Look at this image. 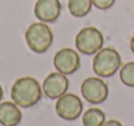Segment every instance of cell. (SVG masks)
Returning a JSON list of instances; mask_svg holds the SVG:
<instances>
[{"mask_svg": "<svg viewBox=\"0 0 134 126\" xmlns=\"http://www.w3.org/2000/svg\"><path fill=\"white\" fill-rule=\"evenodd\" d=\"M42 86L33 77L18 78L10 90L12 101L21 108H30L42 99Z\"/></svg>", "mask_w": 134, "mask_h": 126, "instance_id": "1", "label": "cell"}, {"mask_svg": "<svg viewBox=\"0 0 134 126\" xmlns=\"http://www.w3.org/2000/svg\"><path fill=\"white\" fill-rule=\"evenodd\" d=\"M91 1H92V5L95 8H98L100 10H107L111 7H113L116 0H91Z\"/></svg>", "mask_w": 134, "mask_h": 126, "instance_id": "14", "label": "cell"}, {"mask_svg": "<svg viewBox=\"0 0 134 126\" xmlns=\"http://www.w3.org/2000/svg\"><path fill=\"white\" fill-rule=\"evenodd\" d=\"M53 65L64 76L73 74L80 68V55L72 48H63L55 53Z\"/></svg>", "mask_w": 134, "mask_h": 126, "instance_id": "7", "label": "cell"}, {"mask_svg": "<svg viewBox=\"0 0 134 126\" xmlns=\"http://www.w3.org/2000/svg\"><path fill=\"white\" fill-rule=\"evenodd\" d=\"M130 49H132V52H133V55H134V34H133V37H132V39H130Z\"/></svg>", "mask_w": 134, "mask_h": 126, "instance_id": "16", "label": "cell"}, {"mask_svg": "<svg viewBox=\"0 0 134 126\" xmlns=\"http://www.w3.org/2000/svg\"><path fill=\"white\" fill-rule=\"evenodd\" d=\"M25 39L29 48L35 53H46L53 43V33L44 22L31 24L26 33Z\"/></svg>", "mask_w": 134, "mask_h": 126, "instance_id": "3", "label": "cell"}, {"mask_svg": "<svg viewBox=\"0 0 134 126\" xmlns=\"http://www.w3.org/2000/svg\"><path fill=\"white\" fill-rule=\"evenodd\" d=\"M3 96H4V92H3V88H1V86H0V101H1Z\"/></svg>", "mask_w": 134, "mask_h": 126, "instance_id": "17", "label": "cell"}, {"mask_svg": "<svg viewBox=\"0 0 134 126\" xmlns=\"http://www.w3.org/2000/svg\"><path fill=\"white\" fill-rule=\"evenodd\" d=\"M61 13L59 0H38L34 5V14L41 22H56Z\"/></svg>", "mask_w": 134, "mask_h": 126, "instance_id": "9", "label": "cell"}, {"mask_svg": "<svg viewBox=\"0 0 134 126\" xmlns=\"http://www.w3.org/2000/svg\"><path fill=\"white\" fill-rule=\"evenodd\" d=\"M102 126H122V124L117 120H109V121H105Z\"/></svg>", "mask_w": 134, "mask_h": 126, "instance_id": "15", "label": "cell"}, {"mask_svg": "<svg viewBox=\"0 0 134 126\" xmlns=\"http://www.w3.org/2000/svg\"><path fill=\"white\" fill-rule=\"evenodd\" d=\"M56 113L65 121H74L82 114V101L74 94H64L56 101Z\"/></svg>", "mask_w": 134, "mask_h": 126, "instance_id": "5", "label": "cell"}, {"mask_svg": "<svg viewBox=\"0 0 134 126\" xmlns=\"http://www.w3.org/2000/svg\"><path fill=\"white\" fill-rule=\"evenodd\" d=\"M22 120L20 107L13 101L0 103V125L17 126Z\"/></svg>", "mask_w": 134, "mask_h": 126, "instance_id": "10", "label": "cell"}, {"mask_svg": "<svg viewBox=\"0 0 134 126\" xmlns=\"http://www.w3.org/2000/svg\"><path fill=\"white\" fill-rule=\"evenodd\" d=\"M120 68L121 56L115 48L105 47L102 48L98 53H95L92 60V70L96 76L102 78H108L116 74V72Z\"/></svg>", "mask_w": 134, "mask_h": 126, "instance_id": "2", "label": "cell"}, {"mask_svg": "<svg viewBox=\"0 0 134 126\" xmlns=\"http://www.w3.org/2000/svg\"><path fill=\"white\" fill-rule=\"evenodd\" d=\"M105 122V114L99 108H90L82 114L83 126H102Z\"/></svg>", "mask_w": 134, "mask_h": 126, "instance_id": "11", "label": "cell"}, {"mask_svg": "<svg viewBox=\"0 0 134 126\" xmlns=\"http://www.w3.org/2000/svg\"><path fill=\"white\" fill-rule=\"evenodd\" d=\"M120 79L125 86L134 87V61L124 64L121 66V69H120Z\"/></svg>", "mask_w": 134, "mask_h": 126, "instance_id": "13", "label": "cell"}, {"mask_svg": "<svg viewBox=\"0 0 134 126\" xmlns=\"http://www.w3.org/2000/svg\"><path fill=\"white\" fill-rule=\"evenodd\" d=\"M68 87H69V81L66 76L56 72L47 76V78L43 82L42 90L48 99H59L60 96L66 94Z\"/></svg>", "mask_w": 134, "mask_h": 126, "instance_id": "8", "label": "cell"}, {"mask_svg": "<svg viewBox=\"0 0 134 126\" xmlns=\"http://www.w3.org/2000/svg\"><path fill=\"white\" fill-rule=\"evenodd\" d=\"M91 7H92L91 0H69L68 1V8H69L70 14L78 18L89 14Z\"/></svg>", "mask_w": 134, "mask_h": 126, "instance_id": "12", "label": "cell"}, {"mask_svg": "<svg viewBox=\"0 0 134 126\" xmlns=\"http://www.w3.org/2000/svg\"><path fill=\"white\" fill-rule=\"evenodd\" d=\"M81 94L90 104H102L108 98V86L100 78L90 77L81 84Z\"/></svg>", "mask_w": 134, "mask_h": 126, "instance_id": "6", "label": "cell"}, {"mask_svg": "<svg viewBox=\"0 0 134 126\" xmlns=\"http://www.w3.org/2000/svg\"><path fill=\"white\" fill-rule=\"evenodd\" d=\"M104 38L99 29L83 27L76 35V47L83 55H95L103 48Z\"/></svg>", "mask_w": 134, "mask_h": 126, "instance_id": "4", "label": "cell"}]
</instances>
